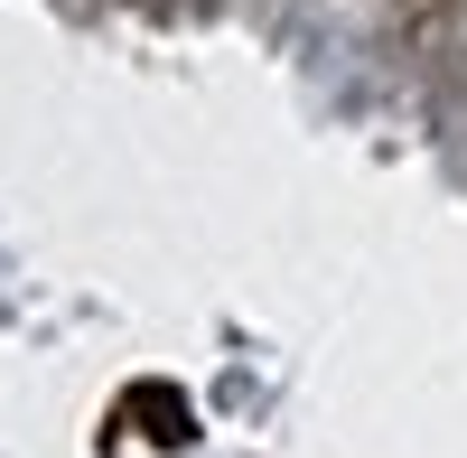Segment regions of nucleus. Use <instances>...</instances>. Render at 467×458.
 I'll use <instances>...</instances> for the list:
<instances>
[{
  "instance_id": "obj_1",
  "label": "nucleus",
  "mask_w": 467,
  "mask_h": 458,
  "mask_svg": "<svg viewBox=\"0 0 467 458\" xmlns=\"http://www.w3.org/2000/svg\"><path fill=\"white\" fill-rule=\"evenodd\" d=\"M122 422H131L150 449H187V440H197V402H187L178 384H131V393H122Z\"/></svg>"
}]
</instances>
